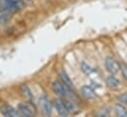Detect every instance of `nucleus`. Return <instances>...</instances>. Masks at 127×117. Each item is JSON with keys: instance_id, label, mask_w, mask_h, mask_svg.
<instances>
[{"instance_id": "1", "label": "nucleus", "mask_w": 127, "mask_h": 117, "mask_svg": "<svg viewBox=\"0 0 127 117\" xmlns=\"http://www.w3.org/2000/svg\"><path fill=\"white\" fill-rule=\"evenodd\" d=\"M18 110H19L21 116L32 117L36 115V107L33 104V102H31V101L19 103L18 104Z\"/></svg>"}, {"instance_id": "2", "label": "nucleus", "mask_w": 127, "mask_h": 117, "mask_svg": "<svg viewBox=\"0 0 127 117\" xmlns=\"http://www.w3.org/2000/svg\"><path fill=\"white\" fill-rule=\"evenodd\" d=\"M39 105L41 108V112L44 116H50L52 112V103L49 100L47 95H42L39 98Z\"/></svg>"}, {"instance_id": "3", "label": "nucleus", "mask_w": 127, "mask_h": 117, "mask_svg": "<svg viewBox=\"0 0 127 117\" xmlns=\"http://www.w3.org/2000/svg\"><path fill=\"white\" fill-rule=\"evenodd\" d=\"M104 66L107 72H109L111 75H114L116 73L119 72L120 70V64L117 62V60L113 58V57H106L104 60Z\"/></svg>"}, {"instance_id": "4", "label": "nucleus", "mask_w": 127, "mask_h": 117, "mask_svg": "<svg viewBox=\"0 0 127 117\" xmlns=\"http://www.w3.org/2000/svg\"><path fill=\"white\" fill-rule=\"evenodd\" d=\"M69 88V87L65 86L60 80H59V81H58V80L54 81V82L52 83V85H51V88H52L53 92H54L56 95H58L59 97H61V98H65V97H66L67 88Z\"/></svg>"}, {"instance_id": "5", "label": "nucleus", "mask_w": 127, "mask_h": 117, "mask_svg": "<svg viewBox=\"0 0 127 117\" xmlns=\"http://www.w3.org/2000/svg\"><path fill=\"white\" fill-rule=\"evenodd\" d=\"M61 99L63 101L66 109L68 110L69 114L77 115L80 112V107L78 106V104L76 103V101H74L72 99H69V98H61Z\"/></svg>"}, {"instance_id": "6", "label": "nucleus", "mask_w": 127, "mask_h": 117, "mask_svg": "<svg viewBox=\"0 0 127 117\" xmlns=\"http://www.w3.org/2000/svg\"><path fill=\"white\" fill-rule=\"evenodd\" d=\"M0 113L6 117H21V114L18 108H14L10 105H2L0 106Z\"/></svg>"}, {"instance_id": "7", "label": "nucleus", "mask_w": 127, "mask_h": 117, "mask_svg": "<svg viewBox=\"0 0 127 117\" xmlns=\"http://www.w3.org/2000/svg\"><path fill=\"white\" fill-rule=\"evenodd\" d=\"M0 8L9 16H12L17 13V10L15 9L14 5L10 0H0Z\"/></svg>"}, {"instance_id": "8", "label": "nucleus", "mask_w": 127, "mask_h": 117, "mask_svg": "<svg viewBox=\"0 0 127 117\" xmlns=\"http://www.w3.org/2000/svg\"><path fill=\"white\" fill-rule=\"evenodd\" d=\"M80 93L87 100H93V99H95V97H96V94H95V90L91 88L90 86H87V85L86 86H83L81 88Z\"/></svg>"}, {"instance_id": "9", "label": "nucleus", "mask_w": 127, "mask_h": 117, "mask_svg": "<svg viewBox=\"0 0 127 117\" xmlns=\"http://www.w3.org/2000/svg\"><path fill=\"white\" fill-rule=\"evenodd\" d=\"M54 106H55V108H56L57 113H58L60 116L67 117L70 115L69 112H68V110L66 109V107H65V105H64L62 99H56V100L54 101Z\"/></svg>"}, {"instance_id": "10", "label": "nucleus", "mask_w": 127, "mask_h": 117, "mask_svg": "<svg viewBox=\"0 0 127 117\" xmlns=\"http://www.w3.org/2000/svg\"><path fill=\"white\" fill-rule=\"evenodd\" d=\"M20 91H21V93H22V95L28 100V101H31V102H33V100H34V97H33V94H32V90H31V88H29L26 84H23V85H21V87H20Z\"/></svg>"}, {"instance_id": "11", "label": "nucleus", "mask_w": 127, "mask_h": 117, "mask_svg": "<svg viewBox=\"0 0 127 117\" xmlns=\"http://www.w3.org/2000/svg\"><path fill=\"white\" fill-rule=\"evenodd\" d=\"M105 83H106L107 87L109 88H111V89H118V88H120V85H121L120 81L117 78H115L114 76H112V75L106 77Z\"/></svg>"}, {"instance_id": "12", "label": "nucleus", "mask_w": 127, "mask_h": 117, "mask_svg": "<svg viewBox=\"0 0 127 117\" xmlns=\"http://www.w3.org/2000/svg\"><path fill=\"white\" fill-rule=\"evenodd\" d=\"M58 77H59V80L63 83L65 86H67V87H69V88H74V84H73L72 80L70 79V77L68 76V74H67L64 70H62V71L59 72Z\"/></svg>"}, {"instance_id": "13", "label": "nucleus", "mask_w": 127, "mask_h": 117, "mask_svg": "<svg viewBox=\"0 0 127 117\" xmlns=\"http://www.w3.org/2000/svg\"><path fill=\"white\" fill-rule=\"evenodd\" d=\"M114 111H115V114L119 117H127V108L126 106H124L123 104L121 103H117L115 106H114Z\"/></svg>"}, {"instance_id": "14", "label": "nucleus", "mask_w": 127, "mask_h": 117, "mask_svg": "<svg viewBox=\"0 0 127 117\" xmlns=\"http://www.w3.org/2000/svg\"><path fill=\"white\" fill-rule=\"evenodd\" d=\"M10 1H11L12 4L14 5L15 9L17 10V12H20V11L23 10L24 7H25V2H24V0H10Z\"/></svg>"}, {"instance_id": "15", "label": "nucleus", "mask_w": 127, "mask_h": 117, "mask_svg": "<svg viewBox=\"0 0 127 117\" xmlns=\"http://www.w3.org/2000/svg\"><path fill=\"white\" fill-rule=\"evenodd\" d=\"M81 70H82V72H83L84 74H86V75H90V74L93 72L92 67H91L88 63H86L85 61H83V62L81 63Z\"/></svg>"}, {"instance_id": "16", "label": "nucleus", "mask_w": 127, "mask_h": 117, "mask_svg": "<svg viewBox=\"0 0 127 117\" xmlns=\"http://www.w3.org/2000/svg\"><path fill=\"white\" fill-rule=\"evenodd\" d=\"M117 100L119 103L123 104L124 106L127 107V93H122V94H119L117 96Z\"/></svg>"}, {"instance_id": "17", "label": "nucleus", "mask_w": 127, "mask_h": 117, "mask_svg": "<svg viewBox=\"0 0 127 117\" xmlns=\"http://www.w3.org/2000/svg\"><path fill=\"white\" fill-rule=\"evenodd\" d=\"M120 71L123 78L127 81V65L125 63H120Z\"/></svg>"}, {"instance_id": "18", "label": "nucleus", "mask_w": 127, "mask_h": 117, "mask_svg": "<svg viewBox=\"0 0 127 117\" xmlns=\"http://www.w3.org/2000/svg\"><path fill=\"white\" fill-rule=\"evenodd\" d=\"M24 1H26V2H31V1H32V0H24Z\"/></svg>"}]
</instances>
